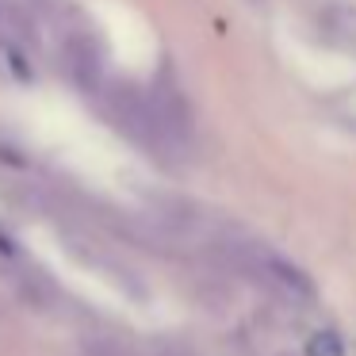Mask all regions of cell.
<instances>
[{
    "instance_id": "obj_1",
    "label": "cell",
    "mask_w": 356,
    "mask_h": 356,
    "mask_svg": "<svg viewBox=\"0 0 356 356\" xmlns=\"http://www.w3.org/2000/svg\"><path fill=\"white\" fill-rule=\"evenodd\" d=\"M104 96H108L111 119H115V127L127 134V138L138 142L142 149H149V154L161 157V161L177 157V154H172V146H169V138H165V131H161V123H157V115H154L149 92L131 88V85H108V88H104Z\"/></svg>"
},
{
    "instance_id": "obj_2",
    "label": "cell",
    "mask_w": 356,
    "mask_h": 356,
    "mask_svg": "<svg viewBox=\"0 0 356 356\" xmlns=\"http://www.w3.org/2000/svg\"><path fill=\"white\" fill-rule=\"evenodd\" d=\"M62 65L81 92L104 96V88H108V62H104V50L88 27H73V31L62 35Z\"/></svg>"
},
{
    "instance_id": "obj_3",
    "label": "cell",
    "mask_w": 356,
    "mask_h": 356,
    "mask_svg": "<svg viewBox=\"0 0 356 356\" xmlns=\"http://www.w3.org/2000/svg\"><path fill=\"white\" fill-rule=\"evenodd\" d=\"M146 92H149L154 115H157V123H161L165 138H169L172 154H184V149H192V138H195L192 108H188V100L180 96V88L169 85V81H154Z\"/></svg>"
},
{
    "instance_id": "obj_4",
    "label": "cell",
    "mask_w": 356,
    "mask_h": 356,
    "mask_svg": "<svg viewBox=\"0 0 356 356\" xmlns=\"http://www.w3.org/2000/svg\"><path fill=\"white\" fill-rule=\"evenodd\" d=\"M322 24H325V35H330L333 42H341V47H348V50H356V8H330L322 16Z\"/></svg>"
},
{
    "instance_id": "obj_5",
    "label": "cell",
    "mask_w": 356,
    "mask_h": 356,
    "mask_svg": "<svg viewBox=\"0 0 356 356\" xmlns=\"http://www.w3.org/2000/svg\"><path fill=\"white\" fill-rule=\"evenodd\" d=\"M307 353L310 356H345V341L333 330H318L314 337L307 341Z\"/></svg>"
},
{
    "instance_id": "obj_6",
    "label": "cell",
    "mask_w": 356,
    "mask_h": 356,
    "mask_svg": "<svg viewBox=\"0 0 356 356\" xmlns=\"http://www.w3.org/2000/svg\"><path fill=\"white\" fill-rule=\"evenodd\" d=\"M88 356H131L119 341H88Z\"/></svg>"
},
{
    "instance_id": "obj_7",
    "label": "cell",
    "mask_w": 356,
    "mask_h": 356,
    "mask_svg": "<svg viewBox=\"0 0 356 356\" xmlns=\"http://www.w3.org/2000/svg\"><path fill=\"white\" fill-rule=\"evenodd\" d=\"M154 356H192V353H188L184 345H177V341H157Z\"/></svg>"
}]
</instances>
